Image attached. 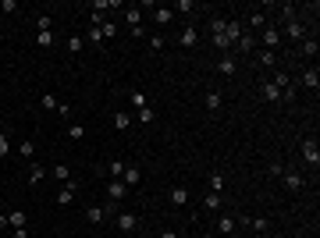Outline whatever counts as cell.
Returning a JSON list of instances; mask_svg holds the SVG:
<instances>
[{
  "mask_svg": "<svg viewBox=\"0 0 320 238\" xmlns=\"http://www.w3.org/2000/svg\"><path fill=\"white\" fill-rule=\"evenodd\" d=\"M242 224H249L256 234H267V231H270V220H267V217H253V220H242Z\"/></svg>",
  "mask_w": 320,
  "mask_h": 238,
  "instance_id": "26",
  "label": "cell"
},
{
  "mask_svg": "<svg viewBox=\"0 0 320 238\" xmlns=\"http://www.w3.org/2000/svg\"><path fill=\"white\" fill-rule=\"evenodd\" d=\"M260 100L263 103H281V89L274 82H260Z\"/></svg>",
  "mask_w": 320,
  "mask_h": 238,
  "instance_id": "6",
  "label": "cell"
},
{
  "mask_svg": "<svg viewBox=\"0 0 320 238\" xmlns=\"http://www.w3.org/2000/svg\"><path fill=\"white\" fill-rule=\"evenodd\" d=\"M221 203H224L221 192H207V195H203V206H207V210H221Z\"/></svg>",
  "mask_w": 320,
  "mask_h": 238,
  "instance_id": "29",
  "label": "cell"
},
{
  "mask_svg": "<svg viewBox=\"0 0 320 238\" xmlns=\"http://www.w3.org/2000/svg\"><path fill=\"white\" fill-rule=\"evenodd\" d=\"M203 107H207V114H217V110H221V93L210 89V93L203 96Z\"/></svg>",
  "mask_w": 320,
  "mask_h": 238,
  "instance_id": "14",
  "label": "cell"
},
{
  "mask_svg": "<svg viewBox=\"0 0 320 238\" xmlns=\"http://www.w3.org/2000/svg\"><path fill=\"white\" fill-rule=\"evenodd\" d=\"M302 164L306 167H320V146H316V139H302Z\"/></svg>",
  "mask_w": 320,
  "mask_h": 238,
  "instance_id": "1",
  "label": "cell"
},
{
  "mask_svg": "<svg viewBox=\"0 0 320 238\" xmlns=\"http://www.w3.org/2000/svg\"><path fill=\"white\" fill-rule=\"evenodd\" d=\"M207 181H210V192H224V174H221V171H210Z\"/></svg>",
  "mask_w": 320,
  "mask_h": 238,
  "instance_id": "31",
  "label": "cell"
},
{
  "mask_svg": "<svg viewBox=\"0 0 320 238\" xmlns=\"http://www.w3.org/2000/svg\"><path fill=\"white\" fill-rule=\"evenodd\" d=\"M302 36H306V25H302V22H299V18H295V22H288V25H285V39H302Z\"/></svg>",
  "mask_w": 320,
  "mask_h": 238,
  "instance_id": "13",
  "label": "cell"
},
{
  "mask_svg": "<svg viewBox=\"0 0 320 238\" xmlns=\"http://www.w3.org/2000/svg\"><path fill=\"white\" fill-rule=\"evenodd\" d=\"M153 121H156V110H153V107L135 110V125H153Z\"/></svg>",
  "mask_w": 320,
  "mask_h": 238,
  "instance_id": "20",
  "label": "cell"
},
{
  "mask_svg": "<svg viewBox=\"0 0 320 238\" xmlns=\"http://www.w3.org/2000/svg\"><path fill=\"white\" fill-rule=\"evenodd\" d=\"M11 238H29V227H15V234Z\"/></svg>",
  "mask_w": 320,
  "mask_h": 238,
  "instance_id": "48",
  "label": "cell"
},
{
  "mask_svg": "<svg viewBox=\"0 0 320 238\" xmlns=\"http://www.w3.org/2000/svg\"><path fill=\"white\" fill-rule=\"evenodd\" d=\"M281 18H285V25L295 22V4H285V8H281Z\"/></svg>",
  "mask_w": 320,
  "mask_h": 238,
  "instance_id": "46",
  "label": "cell"
},
{
  "mask_svg": "<svg viewBox=\"0 0 320 238\" xmlns=\"http://www.w3.org/2000/svg\"><path fill=\"white\" fill-rule=\"evenodd\" d=\"M260 43H263V50H277V47H281V32H277L274 25L260 29Z\"/></svg>",
  "mask_w": 320,
  "mask_h": 238,
  "instance_id": "2",
  "label": "cell"
},
{
  "mask_svg": "<svg viewBox=\"0 0 320 238\" xmlns=\"http://www.w3.org/2000/svg\"><path fill=\"white\" fill-rule=\"evenodd\" d=\"M171 11H175V15H192V11H196V4H192V0H175Z\"/></svg>",
  "mask_w": 320,
  "mask_h": 238,
  "instance_id": "28",
  "label": "cell"
},
{
  "mask_svg": "<svg viewBox=\"0 0 320 238\" xmlns=\"http://www.w3.org/2000/svg\"><path fill=\"white\" fill-rule=\"evenodd\" d=\"M114 128L117 132H128L132 128V114L128 110H114Z\"/></svg>",
  "mask_w": 320,
  "mask_h": 238,
  "instance_id": "12",
  "label": "cell"
},
{
  "mask_svg": "<svg viewBox=\"0 0 320 238\" xmlns=\"http://www.w3.org/2000/svg\"><path fill=\"white\" fill-rule=\"evenodd\" d=\"M164 47H168V39H164V36H149V50H153V54H160Z\"/></svg>",
  "mask_w": 320,
  "mask_h": 238,
  "instance_id": "40",
  "label": "cell"
},
{
  "mask_svg": "<svg viewBox=\"0 0 320 238\" xmlns=\"http://www.w3.org/2000/svg\"><path fill=\"white\" fill-rule=\"evenodd\" d=\"M50 174H54L57 181H64V185L71 181V167H68V164H54V167H50Z\"/></svg>",
  "mask_w": 320,
  "mask_h": 238,
  "instance_id": "25",
  "label": "cell"
},
{
  "mask_svg": "<svg viewBox=\"0 0 320 238\" xmlns=\"http://www.w3.org/2000/svg\"><path fill=\"white\" fill-rule=\"evenodd\" d=\"M281 178H285V188H288V192H299V188L306 185V181H302V174H295V171H285Z\"/></svg>",
  "mask_w": 320,
  "mask_h": 238,
  "instance_id": "15",
  "label": "cell"
},
{
  "mask_svg": "<svg viewBox=\"0 0 320 238\" xmlns=\"http://www.w3.org/2000/svg\"><path fill=\"white\" fill-rule=\"evenodd\" d=\"M217 71H221V75H235V71H238V64H235V57H231V54H224V57L217 61Z\"/></svg>",
  "mask_w": 320,
  "mask_h": 238,
  "instance_id": "18",
  "label": "cell"
},
{
  "mask_svg": "<svg viewBox=\"0 0 320 238\" xmlns=\"http://www.w3.org/2000/svg\"><path fill=\"white\" fill-rule=\"evenodd\" d=\"M86 39H89V43H93V47H103V32H100V25H93Z\"/></svg>",
  "mask_w": 320,
  "mask_h": 238,
  "instance_id": "39",
  "label": "cell"
},
{
  "mask_svg": "<svg viewBox=\"0 0 320 238\" xmlns=\"http://www.w3.org/2000/svg\"><path fill=\"white\" fill-rule=\"evenodd\" d=\"M253 39H256V36H246V32H242V36H238V43H235V50H238V54H253V47H256Z\"/></svg>",
  "mask_w": 320,
  "mask_h": 238,
  "instance_id": "22",
  "label": "cell"
},
{
  "mask_svg": "<svg viewBox=\"0 0 320 238\" xmlns=\"http://www.w3.org/2000/svg\"><path fill=\"white\" fill-rule=\"evenodd\" d=\"M295 238H309V234H306V231H299V234H295Z\"/></svg>",
  "mask_w": 320,
  "mask_h": 238,
  "instance_id": "51",
  "label": "cell"
},
{
  "mask_svg": "<svg viewBox=\"0 0 320 238\" xmlns=\"http://www.w3.org/2000/svg\"><path fill=\"white\" fill-rule=\"evenodd\" d=\"M171 18H175V11L171 8H153V22L164 29V25H171Z\"/></svg>",
  "mask_w": 320,
  "mask_h": 238,
  "instance_id": "16",
  "label": "cell"
},
{
  "mask_svg": "<svg viewBox=\"0 0 320 238\" xmlns=\"http://www.w3.org/2000/svg\"><path fill=\"white\" fill-rule=\"evenodd\" d=\"M267 171H270V174H274V178H281V174H285V167H281V164H277V160H274V164H270V167H267Z\"/></svg>",
  "mask_w": 320,
  "mask_h": 238,
  "instance_id": "47",
  "label": "cell"
},
{
  "mask_svg": "<svg viewBox=\"0 0 320 238\" xmlns=\"http://www.w3.org/2000/svg\"><path fill=\"white\" fill-rule=\"evenodd\" d=\"M110 238H114V234H110Z\"/></svg>",
  "mask_w": 320,
  "mask_h": 238,
  "instance_id": "53",
  "label": "cell"
},
{
  "mask_svg": "<svg viewBox=\"0 0 320 238\" xmlns=\"http://www.w3.org/2000/svg\"><path fill=\"white\" fill-rule=\"evenodd\" d=\"M125 22H128V29H139V11L128 8V11H125Z\"/></svg>",
  "mask_w": 320,
  "mask_h": 238,
  "instance_id": "44",
  "label": "cell"
},
{
  "mask_svg": "<svg viewBox=\"0 0 320 238\" xmlns=\"http://www.w3.org/2000/svg\"><path fill=\"white\" fill-rule=\"evenodd\" d=\"M117 181H125L128 188H132V185H139V181H142V167H135V164H125V174L117 178Z\"/></svg>",
  "mask_w": 320,
  "mask_h": 238,
  "instance_id": "8",
  "label": "cell"
},
{
  "mask_svg": "<svg viewBox=\"0 0 320 238\" xmlns=\"http://www.w3.org/2000/svg\"><path fill=\"white\" fill-rule=\"evenodd\" d=\"M68 139H71V142H82V139H86V128H82V125H68Z\"/></svg>",
  "mask_w": 320,
  "mask_h": 238,
  "instance_id": "35",
  "label": "cell"
},
{
  "mask_svg": "<svg viewBox=\"0 0 320 238\" xmlns=\"http://www.w3.org/2000/svg\"><path fill=\"white\" fill-rule=\"evenodd\" d=\"M224 25H228V18L214 15V18H210V36H221V32H224Z\"/></svg>",
  "mask_w": 320,
  "mask_h": 238,
  "instance_id": "34",
  "label": "cell"
},
{
  "mask_svg": "<svg viewBox=\"0 0 320 238\" xmlns=\"http://www.w3.org/2000/svg\"><path fill=\"white\" fill-rule=\"evenodd\" d=\"M18 153L25 156V160H32V156H36V142H32V139H25V142L18 146Z\"/></svg>",
  "mask_w": 320,
  "mask_h": 238,
  "instance_id": "37",
  "label": "cell"
},
{
  "mask_svg": "<svg viewBox=\"0 0 320 238\" xmlns=\"http://www.w3.org/2000/svg\"><path fill=\"white\" fill-rule=\"evenodd\" d=\"M39 107H43V110H50V114H54V110L61 107V100H57L54 93H43V96H39Z\"/></svg>",
  "mask_w": 320,
  "mask_h": 238,
  "instance_id": "27",
  "label": "cell"
},
{
  "mask_svg": "<svg viewBox=\"0 0 320 238\" xmlns=\"http://www.w3.org/2000/svg\"><path fill=\"white\" fill-rule=\"evenodd\" d=\"M0 11H4V15H15V11H18V0H0Z\"/></svg>",
  "mask_w": 320,
  "mask_h": 238,
  "instance_id": "45",
  "label": "cell"
},
{
  "mask_svg": "<svg viewBox=\"0 0 320 238\" xmlns=\"http://www.w3.org/2000/svg\"><path fill=\"white\" fill-rule=\"evenodd\" d=\"M54 43H57V36H54V32H36V47H43V50H47V47H54Z\"/></svg>",
  "mask_w": 320,
  "mask_h": 238,
  "instance_id": "30",
  "label": "cell"
},
{
  "mask_svg": "<svg viewBox=\"0 0 320 238\" xmlns=\"http://www.w3.org/2000/svg\"><path fill=\"white\" fill-rule=\"evenodd\" d=\"M8 227H25V210H11L8 213Z\"/></svg>",
  "mask_w": 320,
  "mask_h": 238,
  "instance_id": "32",
  "label": "cell"
},
{
  "mask_svg": "<svg viewBox=\"0 0 320 238\" xmlns=\"http://www.w3.org/2000/svg\"><path fill=\"white\" fill-rule=\"evenodd\" d=\"M168 199H171V206H185V203H189V188H185V185H175V188L168 192Z\"/></svg>",
  "mask_w": 320,
  "mask_h": 238,
  "instance_id": "9",
  "label": "cell"
},
{
  "mask_svg": "<svg viewBox=\"0 0 320 238\" xmlns=\"http://www.w3.org/2000/svg\"><path fill=\"white\" fill-rule=\"evenodd\" d=\"M121 174H125V160L114 156V160H110V178H121Z\"/></svg>",
  "mask_w": 320,
  "mask_h": 238,
  "instance_id": "42",
  "label": "cell"
},
{
  "mask_svg": "<svg viewBox=\"0 0 320 238\" xmlns=\"http://www.w3.org/2000/svg\"><path fill=\"white\" fill-rule=\"evenodd\" d=\"M86 220H89V224H103V220H107V206H89V210H86Z\"/></svg>",
  "mask_w": 320,
  "mask_h": 238,
  "instance_id": "19",
  "label": "cell"
},
{
  "mask_svg": "<svg viewBox=\"0 0 320 238\" xmlns=\"http://www.w3.org/2000/svg\"><path fill=\"white\" fill-rule=\"evenodd\" d=\"M43 178H47V167L43 164H29V185H39Z\"/></svg>",
  "mask_w": 320,
  "mask_h": 238,
  "instance_id": "21",
  "label": "cell"
},
{
  "mask_svg": "<svg viewBox=\"0 0 320 238\" xmlns=\"http://www.w3.org/2000/svg\"><path fill=\"white\" fill-rule=\"evenodd\" d=\"M117 231H121V234H132V231H139V217L135 213H117Z\"/></svg>",
  "mask_w": 320,
  "mask_h": 238,
  "instance_id": "4",
  "label": "cell"
},
{
  "mask_svg": "<svg viewBox=\"0 0 320 238\" xmlns=\"http://www.w3.org/2000/svg\"><path fill=\"white\" fill-rule=\"evenodd\" d=\"M64 47H68L71 57H78V54H82V47H86V36H68V43H64Z\"/></svg>",
  "mask_w": 320,
  "mask_h": 238,
  "instance_id": "17",
  "label": "cell"
},
{
  "mask_svg": "<svg viewBox=\"0 0 320 238\" xmlns=\"http://www.w3.org/2000/svg\"><path fill=\"white\" fill-rule=\"evenodd\" d=\"M302 54L306 57H316L320 54V43H316V39H302Z\"/></svg>",
  "mask_w": 320,
  "mask_h": 238,
  "instance_id": "36",
  "label": "cell"
},
{
  "mask_svg": "<svg viewBox=\"0 0 320 238\" xmlns=\"http://www.w3.org/2000/svg\"><path fill=\"white\" fill-rule=\"evenodd\" d=\"M128 100H132V110L149 107V96H146V93H139V89H132V93H128Z\"/></svg>",
  "mask_w": 320,
  "mask_h": 238,
  "instance_id": "24",
  "label": "cell"
},
{
  "mask_svg": "<svg viewBox=\"0 0 320 238\" xmlns=\"http://www.w3.org/2000/svg\"><path fill=\"white\" fill-rule=\"evenodd\" d=\"M302 86H306L309 93H316V89H320V68H316V64L302 71Z\"/></svg>",
  "mask_w": 320,
  "mask_h": 238,
  "instance_id": "7",
  "label": "cell"
},
{
  "mask_svg": "<svg viewBox=\"0 0 320 238\" xmlns=\"http://www.w3.org/2000/svg\"><path fill=\"white\" fill-rule=\"evenodd\" d=\"M256 61H260L263 68H277V50H260Z\"/></svg>",
  "mask_w": 320,
  "mask_h": 238,
  "instance_id": "23",
  "label": "cell"
},
{
  "mask_svg": "<svg viewBox=\"0 0 320 238\" xmlns=\"http://www.w3.org/2000/svg\"><path fill=\"white\" fill-rule=\"evenodd\" d=\"M160 238H178V234L175 231H160Z\"/></svg>",
  "mask_w": 320,
  "mask_h": 238,
  "instance_id": "50",
  "label": "cell"
},
{
  "mask_svg": "<svg viewBox=\"0 0 320 238\" xmlns=\"http://www.w3.org/2000/svg\"><path fill=\"white\" fill-rule=\"evenodd\" d=\"M249 25H253V29H267V18H263V11H253V15H249Z\"/></svg>",
  "mask_w": 320,
  "mask_h": 238,
  "instance_id": "41",
  "label": "cell"
},
{
  "mask_svg": "<svg viewBox=\"0 0 320 238\" xmlns=\"http://www.w3.org/2000/svg\"><path fill=\"white\" fill-rule=\"evenodd\" d=\"M75 203V181H68L61 192H57V206H71Z\"/></svg>",
  "mask_w": 320,
  "mask_h": 238,
  "instance_id": "11",
  "label": "cell"
},
{
  "mask_svg": "<svg viewBox=\"0 0 320 238\" xmlns=\"http://www.w3.org/2000/svg\"><path fill=\"white\" fill-rule=\"evenodd\" d=\"M267 82H274L277 89H281V93H285V89H292V75H288V71H274V75L267 78Z\"/></svg>",
  "mask_w": 320,
  "mask_h": 238,
  "instance_id": "10",
  "label": "cell"
},
{
  "mask_svg": "<svg viewBox=\"0 0 320 238\" xmlns=\"http://www.w3.org/2000/svg\"><path fill=\"white\" fill-rule=\"evenodd\" d=\"M8 227V213H0V231H4Z\"/></svg>",
  "mask_w": 320,
  "mask_h": 238,
  "instance_id": "49",
  "label": "cell"
},
{
  "mask_svg": "<svg viewBox=\"0 0 320 238\" xmlns=\"http://www.w3.org/2000/svg\"><path fill=\"white\" fill-rule=\"evenodd\" d=\"M125 195H128V185H125V181H117V178L107 181V199H110V203H121Z\"/></svg>",
  "mask_w": 320,
  "mask_h": 238,
  "instance_id": "3",
  "label": "cell"
},
{
  "mask_svg": "<svg viewBox=\"0 0 320 238\" xmlns=\"http://www.w3.org/2000/svg\"><path fill=\"white\" fill-rule=\"evenodd\" d=\"M96 25H100V32H103V43H107V39H114V36H117V29H114V22H103V18H100Z\"/></svg>",
  "mask_w": 320,
  "mask_h": 238,
  "instance_id": "33",
  "label": "cell"
},
{
  "mask_svg": "<svg viewBox=\"0 0 320 238\" xmlns=\"http://www.w3.org/2000/svg\"><path fill=\"white\" fill-rule=\"evenodd\" d=\"M235 224H238L235 217H221V220H217V227H221V234H231V231H235Z\"/></svg>",
  "mask_w": 320,
  "mask_h": 238,
  "instance_id": "38",
  "label": "cell"
},
{
  "mask_svg": "<svg viewBox=\"0 0 320 238\" xmlns=\"http://www.w3.org/2000/svg\"><path fill=\"white\" fill-rule=\"evenodd\" d=\"M4 156H11V139L0 132V160H4Z\"/></svg>",
  "mask_w": 320,
  "mask_h": 238,
  "instance_id": "43",
  "label": "cell"
},
{
  "mask_svg": "<svg viewBox=\"0 0 320 238\" xmlns=\"http://www.w3.org/2000/svg\"><path fill=\"white\" fill-rule=\"evenodd\" d=\"M175 43H178V47H185V50H189V47H196V43H199V32H196V25H185V29L178 32V39H175Z\"/></svg>",
  "mask_w": 320,
  "mask_h": 238,
  "instance_id": "5",
  "label": "cell"
},
{
  "mask_svg": "<svg viewBox=\"0 0 320 238\" xmlns=\"http://www.w3.org/2000/svg\"><path fill=\"white\" fill-rule=\"evenodd\" d=\"M217 238H221V234H217Z\"/></svg>",
  "mask_w": 320,
  "mask_h": 238,
  "instance_id": "52",
  "label": "cell"
}]
</instances>
